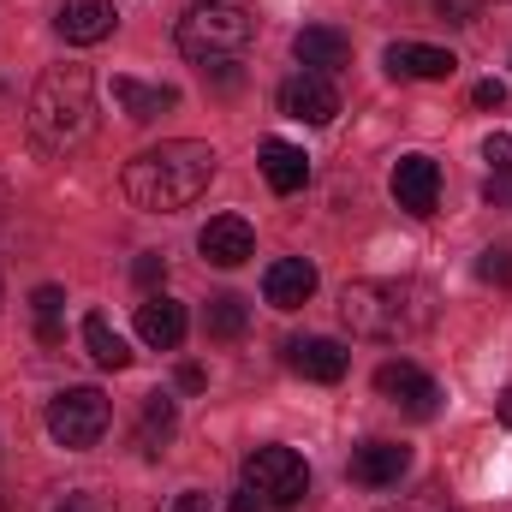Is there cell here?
Segmentation results:
<instances>
[{"label":"cell","mask_w":512,"mask_h":512,"mask_svg":"<svg viewBox=\"0 0 512 512\" xmlns=\"http://www.w3.org/2000/svg\"><path fill=\"white\" fill-rule=\"evenodd\" d=\"M483 161H489V173H512V137H507V131H489Z\"/></svg>","instance_id":"484cf974"},{"label":"cell","mask_w":512,"mask_h":512,"mask_svg":"<svg viewBox=\"0 0 512 512\" xmlns=\"http://www.w3.org/2000/svg\"><path fill=\"white\" fill-rule=\"evenodd\" d=\"M173 429H179V405L167 393H149L143 411H137V447H143V459H155L173 441Z\"/></svg>","instance_id":"ffe728a7"},{"label":"cell","mask_w":512,"mask_h":512,"mask_svg":"<svg viewBox=\"0 0 512 512\" xmlns=\"http://www.w3.org/2000/svg\"><path fill=\"white\" fill-rule=\"evenodd\" d=\"M495 417H501V423H507V429H512V387H507V393H501V399H495Z\"/></svg>","instance_id":"d6a6232c"},{"label":"cell","mask_w":512,"mask_h":512,"mask_svg":"<svg viewBox=\"0 0 512 512\" xmlns=\"http://www.w3.org/2000/svg\"><path fill=\"white\" fill-rule=\"evenodd\" d=\"M471 102H477V108H501V102H507V84H501V78H483V84L471 90Z\"/></svg>","instance_id":"4316f807"},{"label":"cell","mask_w":512,"mask_h":512,"mask_svg":"<svg viewBox=\"0 0 512 512\" xmlns=\"http://www.w3.org/2000/svg\"><path fill=\"white\" fill-rule=\"evenodd\" d=\"M256 36V18L233 0H197L179 18V54L197 66H239Z\"/></svg>","instance_id":"277c9868"},{"label":"cell","mask_w":512,"mask_h":512,"mask_svg":"<svg viewBox=\"0 0 512 512\" xmlns=\"http://www.w3.org/2000/svg\"><path fill=\"white\" fill-rule=\"evenodd\" d=\"M167 512H209V495H203V489H185V495H179Z\"/></svg>","instance_id":"f546056e"},{"label":"cell","mask_w":512,"mask_h":512,"mask_svg":"<svg viewBox=\"0 0 512 512\" xmlns=\"http://www.w3.org/2000/svg\"><path fill=\"white\" fill-rule=\"evenodd\" d=\"M280 114H286V120H304V126H328V120L340 114V90H334V78H322V72H298V78H286V84H280Z\"/></svg>","instance_id":"ba28073f"},{"label":"cell","mask_w":512,"mask_h":512,"mask_svg":"<svg viewBox=\"0 0 512 512\" xmlns=\"http://www.w3.org/2000/svg\"><path fill=\"white\" fill-rule=\"evenodd\" d=\"M108 393L102 387H66L48 399V435L66 447V453H90L102 435H108Z\"/></svg>","instance_id":"5b68a950"},{"label":"cell","mask_w":512,"mask_h":512,"mask_svg":"<svg viewBox=\"0 0 512 512\" xmlns=\"http://www.w3.org/2000/svg\"><path fill=\"white\" fill-rule=\"evenodd\" d=\"M137 340L155 346V352H173L185 340V304H173L167 292H149L137 304Z\"/></svg>","instance_id":"e0dca14e"},{"label":"cell","mask_w":512,"mask_h":512,"mask_svg":"<svg viewBox=\"0 0 512 512\" xmlns=\"http://www.w3.org/2000/svg\"><path fill=\"white\" fill-rule=\"evenodd\" d=\"M477 274L489 286H512V245H489V251L477 256Z\"/></svg>","instance_id":"cb8c5ba5"},{"label":"cell","mask_w":512,"mask_h":512,"mask_svg":"<svg viewBox=\"0 0 512 512\" xmlns=\"http://www.w3.org/2000/svg\"><path fill=\"white\" fill-rule=\"evenodd\" d=\"M435 12H441L447 24H471V18H477V0H435Z\"/></svg>","instance_id":"83f0119b"},{"label":"cell","mask_w":512,"mask_h":512,"mask_svg":"<svg viewBox=\"0 0 512 512\" xmlns=\"http://www.w3.org/2000/svg\"><path fill=\"white\" fill-rule=\"evenodd\" d=\"M405 471H411V447H399V441L352 447V483H364V489H393Z\"/></svg>","instance_id":"4fadbf2b"},{"label":"cell","mask_w":512,"mask_h":512,"mask_svg":"<svg viewBox=\"0 0 512 512\" xmlns=\"http://www.w3.org/2000/svg\"><path fill=\"white\" fill-rule=\"evenodd\" d=\"M197 251L203 262H215V268H239V262H251L256 256V233L245 215H215L203 233H197Z\"/></svg>","instance_id":"30bf717a"},{"label":"cell","mask_w":512,"mask_h":512,"mask_svg":"<svg viewBox=\"0 0 512 512\" xmlns=\"http://www.w3.org/2000/svg\"><path fill=\"white\" fill-rule=\"evenodd\" d=\"M30 310H36V334H42V346H60V310H66V292H60V286H36V292H30Z\"/></svg>","instance_id":"603a6c76"},{"label":"cell","mask_w":512,"mask_h":512,"mask_svg":"<svg viewBox=\"0 0 512 512\" xmlns=\"http://www.w3.org/2000/svg\"><path fill=\"white\" fill-rule=\"evenodd\" d=\"M215 161H221V155H215L209 143L173 137V143H155V149H143L137 161H126L120 185H126L131 209H143V215H179V209H191V203L209 191Z\"/></svg>","instance_id":"6da1fadb"},{"label":"cell","mask_w":512,"mask_h":512,"mask_svg":"<svg viewBox=\"0 0 512 512\" xmlns=\"http://www.w3.org/2000/svg\"><path fill=\"white\" fill-rule=\"evenodd\" d=\"M245 489H256L262 507L292 512L310 495V465H304L292 447H251V453H245Z\"/></svg>","instance_id":"8992f818"},{"label":"cell","mask_w":512,"mask_h":512,"mask_svg":"<svg viewBox=\"0 0 512 512\" xmlns=\"http://www.w3.org/2000/svg\"><path fill=\"white\" fill-rule=\"evenodd\" d=\"M131 274H137V286H143V292H155V286L167 280V256L143 251V256H137V262H131Z\"/></svg>","instance_id":"d4e9b609"},{"label":"cell","mask_w":512,"mask_h":512,"mask_svg":"<svg viewBox=\"0 0 512 512\" xmlns=\"http://www.w3.org/2000/svg\"><path fill=\"white\" fill-rule=\"evenodd\" d=\"M96 131V78L90 66H48L30 90V137L42 155H72Z\"/></svg>","instance_id":"3957f363"},{"label":"cell","mask_w":512,"mask_h":512,"mask_svg":"<svg viewBox=\"0 0 512 512\" xmlns=\"http://www.w3.org/2000/svg\"><path fill=\"white\" fill-rule=\"evenodd\" d=\"M387 72L393 78H417V84H441L459 72V60L447 48H429V42H393L387 48Z\"/></svg>","instance_id":"2e32d148"},{"label":"cell","mask_w":512,"mask_h":512,"mask_svg":"<svg viewBox=\"0 0 512 512\" xmlns=\"http://www.w3.org/2000/svg\"><path fill=\"white\" fill-rule=\"evenodd\" d=\"M203 328H209V340H239V334L251 328V310H245V298H233V292L209 298V310H203Z\"/></svg>","instance_id":"7402d4cb"},{"label":"cell","mask_w":512,"mask_h":512,"mask_svg":"<svg viewBox=\"0 0 512 512\" xmlns=\"http://www.w3.org/2000/svg\"><path fill=\"white\" fill-rule=\"evenodd\" d=\"M227 512H262V501H256V489H239V495L227 501Z\"/></svg>","instance_id":"4dcf8cb0"},{"label":"cell","mask_w":512,"mask_h":512,"mask_svg":"<svg viewBox=\"0 0 512 512\" xmlns=\"http://www.w3.org/2000/svg\"><path fill=\"white\" fill-rule=\"evenodd\" d=\"M393 203L405 209V215H435L441 209V167L429 161V155H399L393 161Z\"/></svg>","instance_id":"9c48e42d"},{"label":"cell","mask_w":512,"mask_h":512,"mask_svg":"<svg viewBox=\"0 0 512 512\" xmlns=\"http://www.w3.org/2000/svg\"><path fill=\"white\" fill-rule=\"evenodd\" d=\"M262 179H268V191L292 197V191L310 185V155H304L298 143H286V137H268V143H262Z\"/></svg>","instance_id":"ac0fdd59"},{"label":"cell","mask_w":512,"mask_h":512,"mask_svg":"<svg viewBox=\"0 0 512 512\" xmlns=\"http://www.w3.org/2000/svg\"><path fill=\"white\" fill-rule=\"evenodd\" d=\"M483 197H489L495 209H512V173H489V185H483Z\"/></svg>","instance_id":"f1b7e54d"},{"label":"cell","mask_w":512,"mask_h":512,"mask_svg":"<svg viewBox=\"0 0 512 512\" xmlns=\"http://www.w3.org/2000/svg\"><path fill=\"white\" fill-rule=\"evenodd\" d=\"M114 0H66L60 12H54V30L72 42V48H90V42H102V36H114Z\"/></svg>","instance_id":"9a60e30c"},{"label":"cell","mask_w":512,"mask_h":512,"mask_svg":"<svg viewBox=\"0 0 512 512\" xmlns=\"http://www.w3.org/2000/svg\"><path fill=\"white\" fill-rule=\"evenodd\" d=\"M262 298H268L274 310H298V304H310V298H316V268H310L304 256H280V262H268V274H262Z\"/></svg>","instance_id":"5bb4252c"},{"label":"cell","mask_w":512,"mask_h":512,"mask_svg":"<svg viewBox=\"0 0 512 512\" xmlns=\"http://www.w3.org/2000/svg\"><path fill=\"white\" fill-rule=\"evenodd\" d=\"M286 364L304 376V382H340L346 376V346L328 340V334H304V340H286Z\"/></svg>","instance_id":"7c38bea8"},{"label":"cell","mask_w":512,"mask_h":512,"mask_svg":"<svg viewBox=\"0 0 512 512\" xmlns=\"http://www.w3.org/2000/svg\"><path fill=\"white\" fill-rule=\"evenodd\" d=\"M376 393L393 399V405H399L405 417H417V423H429V417L441 411V387L429 382L417 364H405V358H393V364L376 370Z\"/></svg>","instance_id":"52a82bcc"},{"label":"cell","mask_w":512,"mask_h":512,"mask_svg":"<svg viewBox=\"0 0 512 512\" xmlns=\"http://www.w3.org/2000/svg\"><path fill=\"white\" fill-rule=\"evenodd\" d=\"M84 346H90V358H96L102 370H126V364H131V346L108 328V316H102V310H90V316H84Z\"/></svg>","instance_id":"44dd1931"},{"label":"cell","mask_w":512,"mask_h":512,"mask_svg":"<svg viewBox=\"0 0 512 512\" xmlns=\"http://www.w3.org/2000/svg\"><path fill=\"white\" fill-rule=\"evenodd\" d=\"M114 102L126 108L131 126H149V120H161L167 108H179V90H167V84H137V78H114Z\"/></svg>","instance_id":"d6986e66"},{"label":"cell","mask_w":512,"mask_h":512,"mask_svg":"<svg viewBox=\"0 0 512 512\" xmlns=\"http://www.w3.org/2000/svg\"><path fill=\"white\" fill-rule=\"evenodd\" d=\"M292 54H298V66H304V72L334 78L340 66H352V36H340L334 24H304V30L292 36Z\"/></svg>","instance_id":"8fae6325"},{"label":"cell","mask_w":512,"mask_h":512,"mask_svg":"<svg viewBox=\"0 0 512 512\" xmlns=\"http://www.w3.org/2000/svg\"><path fill=\"white\" fill-rule=\"evenodd\" d=\"M0 209H6V173H0Z\"/></svg>","instance_id":"836d02e7"},{"label":"cell","mask_w":512,"mask_h":512,"mask_svg":"<svg viewBox=\"0 0 512 512\" xmlns=\"http://www.w3.org/2000/svg\"><path fill=\"white\" fill-rule=\"evenodd\" d=\"M60 512H108L102 501H90V495H66V507Z\"/></svg>","instance_id":"1f68e13d"},{"label":"cell","mask_w":512,"mask_h":512,"mask_svg":"<svg viewBox=\"0 0 512 512\" xmlns=\"http://www.w3.org/2000/svg\"><path fill=\"white\" fill-rule=\"evenodd\" d=\"M340 322L358 340H417L435 322V292L423 280H352L340 292Z\"/></svg>","instance_id":"7a4b0ae2"}]
</instances>
